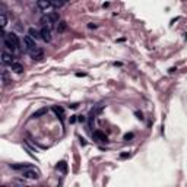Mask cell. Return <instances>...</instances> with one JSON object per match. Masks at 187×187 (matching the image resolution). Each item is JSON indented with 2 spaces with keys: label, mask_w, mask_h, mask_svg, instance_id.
Here are the masks:
<instances>
[{
  "label": "cell",
  "mask_w": 187,
  "mask_h": 187,
  "mask_svg": "<svg viewBox=\"0 0 187 187\" xmlns=\"http://www.w3.org/2000/svg\"><path fill=\"white\" fill-rule=\"evenodd\" d=\"M10 69H12L15 73H22V72H24V66L21 65V63H16V62L10 66Z\"/></svg>",
  "instance_id": "obj_12"
},
{
  "label": "cell",
  "mask_w": 187,
  "mask_h": 187,
  "mask_svg": "<svg viewBox=\"0 0 187 187\" xmlns=\"http://www.w3.org/2000/svg\"><path fill=\"white\" fill-rule=\"evenodd\" d=\"M0 25H2V28H5L8 25V16H6L5 10H0Z\"/></svg>",
  "instance_id": "obj_13"
},
{
  "label": "cell",
  "mask_w": 187,
  "mask_h": 187,
  "mask_svg": "<svg viewBox=\"0 0 187 187\" xmlns=\"http://www.w3.org/2000/svg\"><path fill=\"white\" fill-rule=\"evenodd\" d=\"M136 115H138V119H140V120L143 119V117H142V113H136Z\"/></svg>",
  "instance_id": "obj_22"
},
{
  "label": "cell",
  "mask_w": 187,
  "mask_h": 187,
  "mask_svg": "<svg viewBox=\"0 0 187 187\" xmlns=\"http://www.w3.org/2000/svg\"><path fill=\"white\" fill-rule=\"evenodd\" d=\"M2 40H3V45H5L6 48L12 50V51L18 50L19 45H21V41L18 38V35L13 32H5L3 37H2Z\"/></svg>",
  "instance_id": "obj_1"
},
{
  "label": "cell",
  "mask_w": 187,
  "mask_h": 187,
  "mask_svg": "<svg viewBox=\"0 0 187 187\" xmlns=\"http://www.w3.org/2000/svg\"><path fill=\"white\" fill-rule=\"evenodd\" d=\"M45 113H47V108H41V110H38V111H35L32 114V119H38L40 115H44Z\"/></svg>",
  "instance_id": "obj_14"
},
{
  "label": "cell",
  "mask_w": 187,
  "mask_h": 187,
  "mask_svg": "<svg viewBox=\"0 0 187 187\" xmlns=\"http://www.w3.org/2000/svg\"><path fill=\"white\" fill-rule=\"evenodd\" d=\"M56 168H57V170H60V171H63V172H66V170H67V164H66L65 161H62V162L57 164Z\"/></svg>",
  "instance_id": "obj_16"
},
{
  "label": "cell",
  "mask_w": 187,
  "mask_h": 187,
  "mask_svg": "<svg viewBox=\"0 0 187 187\" xmlns=\"http://www.w3.org/2000/svg\"><path fill=\"white\" fill-rule=\"evenodd\" d=\"M88 28H97V25L95 24H88Z\"/></svg>",
  "instance_id": "obj_21"
},
{
  "label": "cell",
  "mask_w": 187,
  "mask_h": 187,
  "mask_svg": "<svg viewBox=\"0 0 187 187\" xmlns=\"http://www.w3.org/2000/svg\"><path fill=\"white\" fill-rule=\"evenodd\" d=\"M92 138L95 139L97 142H102V143H105V142H108V138H107L105 135L102 133V132H99V130H97V132H94L92 133Z\"/></svg>",
  "instance_id": "obj_7"
},
{
  "label": "cell",
  "mask_w": 187,
  "mask_h": 187,
  "mask_svg": "<svg viewBox=\"0 0 187 187\" xmlns=\"http://www.w3.org/2000/svg\"><path fill=\"white\" fill-rule=\"evenodd\" d=\"M40 175H41L40 170H37L35 167H31V165L22 171V177L28 180H37V179H40Z\"/></svg>",
  "instance_id": "obj_3"
},
{
  "label": "cell",
  "mask_w": 187,
  "mask_h": 187,
  "mask_svg": "<svg viewBox=\"0 0 187 187\" xmlns=\"http://www.w3.org/2000/svg\"><path fill=\"white\" fill-rule=\"evenodd\" d=\"M22 44H24V50L28 53V54H29L32 50H35L37 47H38V45L35 44V40H32L29 35H25L24 40H22Z\"/></svg>",
  "instance_id": "obj_4"
},
{
  "label": "cell",
  "mask_w": 187,
  "mask_h": 187,
  "mask_svg": "<svg viewBox=\"0 0 187 187\" xmlns=\"http://www.w3.org/2000/svg\"><path fill=\"white\" fill-rule=\"evenodd\" d=\"M18 187H25V186H18Z\"/></svg>",
  "instance_id": "obj_23"
},
{
  "label": "cell",
  "mask_w": 187,
  "mask_h": 187,
  "mask_svg": "<svg viewBox=\"0 0 187 187\" xmlns=\"http://www.w3.org/2000/svg\"><path fill=\"white\" fill-rule=\"evenodd\" d=\"M37 6H38L41 10H47V9H50L53 5H51V2H48V0H38V2H37Z\"/></svg>",
  "instance_id": "obj_9"
},
{
  "label": "cell",
  "mask_w": 187,
  "mask_h": 187,
  "mask_svg": "<svg viewBox=\"0 0 187 187\" xmlns=\"http://www.w3.org/2000/svg\"><path fill=\"white\" fill-rule=\"evenodd\" d=\"M51 5H53V8H62L65 3L63 2H51Z\"/></svg>",
  "instance_id": "obj_17"
},
{
  "label": "cell",
  "mask_w": 187,
  "mask_h": 187,
  "mask_svg": "<svg viewBox=\"0 0 187 187\" xmlns=\"http://www.w3.org/2000/svg\"><path fill=\"white\" fill-rule=\"evenodd\" d=\"M40 32H41V40L42 41H45V42L51 41V29L48 26H42L40 29Z\"/></svg>",
  "instance_id": "obj_5"
},
{
  "label": "cell",
  "mask_w": 187,
  "mask_h": 187,
  "mask_svg": "<svg viewBox=\"0 0 187 187\" xmlns=\"http://www.w3.org/2000/svg\"><path fill=\"white\" fill-rule=\"evenodd\" d=\"M78 117H79L78 120H79V122H81V123H83V122H85V120H86V117H85V115H78Z\"/></svg>",
  "instance_id": "obj_18"
},
{
  "label": "cell",
  "mask_w": 187,
  "mask_h": 187,
  "mask_svg": "<svg viewBox=\"0 0 187 187\" xmlns=\"http://www.w3.org/2000/svg\"><path fill=\"white\" fill-rule=\"evenodd\" d=\"M66 26H67V25H66L65 21H60V22H58V25H57V31H58V32H65Z\"/></svg>",
  "instance_id": "obj_15"
},
{
  "label": "cell",
  "mask_w": 187,
  "mask_h": 187,
  "mask_svg": "<svg viewBox=\"0 0 187 187\" xmlns=\"http://www.w3.org/2000/svg\"><path fill=\"white\" fill-rule=\"evenodd\" d=\"M76 117H78V115H72V117H70V123H75V122H76Z\"/></svg>",
  "instance_id": "obj_20"
},
{
  "label": "cell",
  "mask_w": 187,
  "mask_h": 187,
  "mask_svg": "<svg viewBox=\"0 0 187 187\" xmlns=\"http://www.w3.org/2000/svg\"><path fill=\"white\" fill-rule=\"evenodd\" d=\"M29 56L32 57L34 60H41V58L44 57V53H42V50H41L40 47H37L35 50H32V51L29 53Z\"/></svg>",
  "instance_id": "obj_8"
},
{
  "label": "cell",
  "mask_w": 187,
  "mask_h": 187,
  "mask_svg": "<svg viewBox=\"0 0 187 187\" xmlns=\"http://www.w3.org/2000/svg\"><path fill=\"white\" fill-rule=\"evenodd\" d=\"M133 138V135L132 133H127V135H124V140H127V139H132Z\"/></svg>",
  "instance_id": "obj_19"
},
{
  "label": "cell",
  "mask_w": 187,
  "mask_h": 187,
  "mask_svg": "<svg viewBox=\"0 0 187 187\" xmlns=\"http://www.w3.org/2000/svg\"><path fill=\"white\" fill-rule=\"evenodd\" d=\"M53 111H54V114L63 122V119H65V110H63L62 107H53Z\"/></svg>",
  "instance_id": "obj_11"
},
{
  "label": "cell",
  "mask_w": 187,
  "mask_h": 187,
  "mask_svg": "<svg viewBox=\"0 0 187 187\" xmlns=\"http://www.w3.org/2000/svg\"><path fill=\"white\" fill-rule=\"evenodd\" d=\"M56 22H60V15L57 13V12H51L48 15H44V16L41 18V24L42 26H48L51 24H56Z\"/></svg>",
  "instance_id": "obj_2"
},
{
  "label": "cell",
  "mask_w": 187,
  "mask_h": 187,
  "mask_svg": "<svg viewBox=\"0 0 187 187\" xmlns=\"http://www.w3.org/2000/svg\"><path fill=\"white\" fill-rule=\"evenodd\" d=\"M28 35H29L32 40H40L41 38V32L38 29H35V28H29V29H28Z\"/></svg>",
  "instance_id": "obj_10"
},
{
  "label": "cell",
  "mask_w": 187,
  "mask_h": 187,
  "mask_svg": "<svg viewBox=\"0 0 187 187\" xmlns=\"http://www.w3.org/2000/svg\"><path fill=\"white\" fill-rule=\"evenodd\" d=\"M2 63H3V65H8V66H12L15 63V62H13V56L6 53V51H2Z\"/></svg>",
  "instance_id": "obj_6"
}]
</instances>
